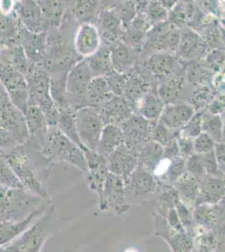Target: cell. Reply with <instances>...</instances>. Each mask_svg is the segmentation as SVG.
<instances>
[{"label":"cell","instance_id":"cell-1","mask_svg":"<svg viewBox=\"0 0 225 252\" xmlns=\"http://www.w3.org/2000/svg\"><path fill=\"white\" fill-rule=\"evenodd\" d=\"M3 158L14 171L24 189L40 198H50L44 187V180L47 175L40 172L39 160H35L24 145L5 152Z\"/></svg>","mask_w":225,"mask_h":252},{"label":"cell","instance_id":"cell-2","mask_svg":"<svg viewBox=\"0 0 225 252\" xmlns=\"http://www.w3.org/2000/svg\"><path fill=\"white\" fill-rule=\"evenodd\" d=\"M61 218L53 203L15 241L7 246L10 252H42L46 241L57 234Z\"/></svg>","mask_w":225,"mask_h":252},{"label":"cell","instance_id":"cell-3","mask_svg":"<svg viewBox=\"0 0 225 252\" xmlns=\"http://www.w3.org/2000/svg\"><path fill=\"white\" fill-rule=\"evenodd\" d=\"M29 87L28 105L39 107L49 127L57 126L58 109L50 94L51 78L44 66L34 65L26 76Z\"/></svg>","mask_w":225,"mask_h":252},{"label":"cell","instance_id":"cell-4","mask_svg":"<svg viewBox=\"0 0 225 252\" xmlns=\"http://www.w3.org/2000/svg\"><path fill=\"white\" fill-rule=\"evenodd\" d=\"M47 160L66 161L87 172L88 166L83 150L63 135L57 127H49L45 148L40 152Z\"/></svg>","mask_w":225,"mask_h":252},{"label":"cell","instance_id":"cell-5","mask_svg":"<svg viewBox=\"0 0 225 252\" xmlns=\"http://www.w3.org/2000/svg\"><path fill=\"white\" fill-rule=\"evenodd\" d=\"M98 208L102 212H112L118 215H125L130 209L127 187L119 176L108 173L98 197Z\"/></svg>","mask_w":225,"mask_h":252},{"label":"cell","instance_id":"cell-6","mask_svg":"<svg viewBox=\"0 0 225 252\" xmlns=\"http://www.w3.org/2000/svg\"><path fill=\"white\" fill-rule=\"evenodd\" d=\"M75 123L80 142L85 149L96 152L103 121L95 107H83L74 113Z\"/></svg>","mask_w":225,"mask_h":252},{"label":"cell","instance_id":"cell-7","mask_svg":"<svg viewBox=\"0 0 225 252\" xmlns=\"http://www.w3.org/2000/svg\"><path fill=\"white\" fill-rule=\"evenodd\" d=\"M0 83L14 106L25 114L29 102V87L26 77L7 61L0 63Z\"/></svg>","mask_w":225,"mask_h":252},{"label":"cell","instance_id":"cell-8","mask_svg":"<svg viewBox=\"0 0 225 252\" xmlns=\"http://www.w3.org/2000/svg\"><path fill=\"white\" fill-rule=\"evenodd\" d=\"M0 127L13 135L18 143L24 145L29 140L28 129L24 113L14 106L9 95L0 83Z\"/></svg>","mask_w":225,"mask_h":252},{"label":"cell","instance_id":"cell-9","mask_svg":"<svg viewBox=\"0 0 225 252\" xmlns=\"http://www.w3.org/2000/svg\"><path fill=\"white\" fill-rule=\"evenodd\" d=\"M151 121H147L140 115H133L126 120L120 127L122 129L125 145L138 154L141 146L150 141Z\"/></svg>","mask_w":225,"mask_h":252},{"label":"cell","instance_id":"cell-10","mask_svg":"<svg viewBox=\"0 0 225 252\" xmlns=\"http://www.w3.org/2000/svg\"><path fill=\"white\" fill-rule=\"evenodd\" d=\"M181 33L170 21L155 25L148 32L147 45L158 52L169 53L177 51Z\"/></svg>","mask_w":225,"mask_h":252},{"label":"cell","instance_id":"cell-11","mask_svg":"<svg viewBox=\"0 0 225 252\" xmlns=\"http://www.w3.org/2000/svg\"><path fill=\"white\" fill-rule=\"evenodd\" d=\"M195 226L216 233H225V200L220 204H202L193 211Z\"/></svg>","mask_w":225,"mask_h":252},{"label":"cell","instance_id":"cell-12","mask_svg":"<svg viewBox=\"0 0 225 252\" xmlns=\"http://www.w3.org/2000/svg\"><path fill=\"white\" fill-rule=\"evenodd\" d=\"M24 115L29 133L27 143L33 149L41 152L46 146L48 134L49 126L46 117L36 105H28Z\"/></svg>","mask_w":225,"mask_h":252},{"label":"cell","instance_id":"cell-13","mask_svg":"<svg viewBox=\"0 0 225 252\" xmlns=\"http://www.w3.org/2000/svg\"><path fill=\"white\" fill-rule=\"evenodd\" d=\"M158 182L151 172L144 168L140 164L132 173L127 184V196L133 195L138 198L145 199L141 204L145 206L153 198L158 189Z\"/></svg>","mask_w":225,"mask_h":252},{"label":"cell","instance_id":"cell-14","mask_svg":"<svg viewBox=\"0 0 225 252\" xmlns=\"http://www.w3.org/2000/svg\"><path fill=\"white\" fill-rule=\"evenodd\" d=\"M154 215L155 235L162 238L168 244L172 252H192L193 248V236L187 232H180L172 229L165 219Z\"/></svg>","mask_w":225,"mask_h":252},{"label":"cell","instance_id":"cell-15","mask_svg":"<svg viewBox=\"0 0 225 252\" xmlns=\"http://www.w3.org/2000/svg\"><path fill=\"white\" fill-rule=\"evenodd\" d=\"M107 161L109 173L120 177L127 187L129 179L139 165L136 153L123 144L108 156Z\"/></svg>","mask_w":225,"mask_h":252},{"label":"cell","instance_id":"cell-16","mask_svg":"<svg viewBox=\"0 0 225 252\" xmlns=\"http://www.w3.org/2000/svg\"><path fill=\"white\" fill-rule=\"evenodd\" d=\"M92 78L91 72L86 59L76 63L66 77L67 100L69 97L74 98L77 97V100H81L82 103H86V92Z\"/></svg>","mask_w":225,"mask_h":252},{"label":"cell","instance_id":"cell-17","mask_svg":"<svg viewBox=\"0 0 225 252\" xmlns=\"http://www.w3.org/2000/svg\"><path fill=\"white\" fill-rule=\"evenodd\" d=\"M88 171L87 183L89 189L99 197L103 190L106 178L108 177V168L107 158L97 152L87 149L84 151Z\"/></svg>","mask_w":225,"mask_h":252},{"label":"cell","instance_id":"cell-18","mask_svg":"<svg viewBox=\"0 0 225 252\" xmlns=\"http://www.w3.org/2000/svg\"><path fill=\"white\" fill-rule=\"evenodd\" d=\"M52 204L50 200L34 210L22 220H4L0 222V247L8 246L20 237Z\"/></svg>","mask_w":225,"mask_h":252},{"label":"cell","instance_id":"cell-19","mask_svg":"<svg viewBox=\"0 0 225 252\" xmlns=\"http://www.w3.org/2000/svg\"><path fill=\"white\" fill-rule=\"evenodd\" d=\"M103 125H122L132 115L131 106L124 96H115L100 105L97 110Z\"/></svg>","mask_w":225,"mask_h":252},{"label":"cell","instance_id":"cell-20","mask_svg":"<svg viewBox=\"0 0 225 252\" xmlns=\"http://www.w3.org/2000/svg\"><path fill=\"white\" fill-rule=\"evenodd\" d=\"M19 40L21 42L19 45L23 48L30 62L34 65L40 64L46 54L47 44L46 33H32L28 32L23 26H20L17 41Z\"/></svg>","mask_w":225,"mask_h":252},{"label":"cell","instance_id":"cell-21","mask_svg":"<svg viewBox=\"0 0 225 252\" xmlns=\"http://www.w3.org/2000/svg\"><path fill=\"white\" fill-rule=\"evenodd\" d=\"M97 29L99 32L100 37L109 45L119 42L122 37H125V31L120 15L112 9H104L98 13L97 16Z\"/></svg>","mask_w":225,"mask_h":252},{"label":"cell","instance_id":"cell-22","mask_svg":"<svg viewBox=\"0 0 225 252\" xmlns=\"http://www.w3.org/2000/svg\"><path fill=\"white\" fill-rule=\"evenodd\" d=\"M196 206L202 204H217L225 200V176L206 175L198 182Z\"/></svg>","mask_w":225,"mask_h":252},{"label":"cell","instance_id":"cell-23","mask_svg":"<svg viewBox=\"0 0 225 252\" xmlns=\"http://www.w3.org/2000/svg\"><path fill=\"white\" fill-rule=\"evenodd\" d=\"M101 37L97 26L91 23L81 24L75 35L74 48L77 54L89 58L99 49Z\"/></svg>","mask_w":225,"mask_h":252},{"label":"cell","instance_id":"cell-24","mask_svg":"<svg viewBox=\"0 0 225 252\" xmlns=\"http://www.w3.org/2000/svg\"><path fill=\"white\" fill-rule=\"evenodd\" d=\"M15 12L24 28L32 33H46L42 12L37 2L23 1L15 4Z\"/></svg>","mask_w":225,"mask_h":252},{"label":"cell","instance_id":"cell-25","mask_svg":"<svg viewBox=\"0 0 225 252\" xmlns=\"http://www.w3.org/2000/svg\"><path fill=\"white\" fill-rule=\"evenodd\" d=\"M195 114L189 103H174L166 105L160 116V123L170 130L181 129Z\"/></svg>","mask_w":225,"mask_h":252},{"label":"cell","instance_id":"cell-26","mask_svg":"<svg viewBox=\"0 0 225 252\" xmlns=\"http://www.w3.org/2000/svg\"><path fill=\"white\" fill-rule=\"evenodd\" d=\"M192 252H225V233L195 228Z\"/></svg>","mask_w":225,"mask_h":252},{"label":"cell","instance_id":"cell-27","mask_svg":"<svg viewBox=\"0 0 225 252\" xmlns=\"http://www.w3.org/2000/svg\"><path fill=\"white\" fill-rule=\"evenodd\" d=\"M179 200L189 209H193L198 195V182L186 172L172 184Z\"/></svg>","mask_w":225,"mask_h":252},{"label":"cell","instance_id":"cell-28","mask_svg":"<svg viewBox=\"0 0 225 252\" xmlns=\"http://www.w3.org/2000/svg\"><path fill=\"white\" fill-rule=\"evenodd\" d=\"M125 144L124 135L119 126L107 125L103 126L96 152L108 158L119 146Z\"/></svg>","mask_w":225,"mask_h":252},{"label":"cell","instance_id":"cell-29","mask_svg":"<svg viewBox=\"0 0 225 252\" xmlns=\"http://www.w3.org/2000/svg\"><path fill=\"white\" fill-rule=\"evenodd\" d=\"M114 96L105 77H95L92 78L87 89L86 103L91 104L90 107L98 106Z\"/></svg>","mask_w":225,"mask_h":252},{"label":"cell","instance_id":"cell-30","mask_svg":"<svg viewBox=\"0 0 225 252\" xmlns=\"http://www.w3.org/2000/svg\"><path fill=\"white\" fill-rule=\"evenodd\" d=\"M204 48V40L197 32L192 30H186L181 33L179 45L177 47L178 54L181 58H195L197 55L202 54Z\"/></svg>","mask_w":225,"mask_h":252},{"label":"cell","instance_id":"cell-31","mask_svg":"<svg viewBox=\"0 0 225 252\" xmlns=\"http://www.w3.org/2000/svg\"><path fill=\"white\" fill-rule=\"evenodd\" d=\"M137 158L140 166L152 173L163 158V146L150 140L141 146Z\"/></svg>","mask_w":225,"mask_h":252},{"label":"cell","instance_id":"cell-32","mask_svg":"<svg viewBox=\"0 0 225 252\" xmlns=\"http://www.w3.org/2000/svg\"><path fill=\"white\" fill-rule=\"evenodd\" d=\"M109 52L112 67L114 72L124 74L134 65V58H132L126 44L119 41L109 47Z\"/></svg>","mask_w":225,"mask_h":252},{"label":"cell","instance_id":"cell-33","mask_svg":"<svg viewBox=\"0 0 225 252\" xmlns=\"http://www.w3.org/2000/svg\"><path fill=\"white\" fill-rule=\"evenodd\" d=\"M85 59L93 78L106 76L113 71L110 52L108 47H99L94 54Z\"/></svg>","mask_w":225,"mask_h":252},{"label":"cell","instance_id":"cell-34","mask_svg":"<svg viewBox=\"0 0 225 252\" xmlns=\"http://www.w3.org/2000/svg\"><path fill=\"white\" fill-rule=\"evenodd\" d=\"M57 129H59L63 135L68 138L70 141L79 146L83 152L85 151V148L81 144L79 138L77 135L76 123H75L74 113L71 111V109H66V110H58V116L57 121Z\"/></svg>","mask_w":225,"mask_h":252},{"label":"cell","instance_id":"cell-35","mask_svg":"<svg viewBox=\"0 0 225 252\" xmlns=\"http://www.w3.org/2000/svg\"><path fill=\"white\" fill-rule=\"evenodd\" d=\"M177 61L170 53L158 52L149 58V68L157 77H166L174 72Z\"/></svg>","mask_w":225,"mask_h":252},{"label":"cell","instance_id":"cell-36","mask_svg":"<svg viewBox=\"0 0 225 252\" xmlns=\"http://www.w3.org/2000/svg\"><path fill=\"white\" fill-rule=\"evenodd\" d=\"M42 12L45 30L50 27H57L61 25L64 13V4L58 1L37 2Z\"/></svg>","mask_w":225,"mask_h":252},{"label":"cell","instance_id":"cell-37","mask_svg":"<svg viewBox=\"0 0 225 252\" xmlns=\"http://www.w3.org/2000/svg\"><path fill=\"white\" fill-rule=\"evenodd\" d=\"M165 108V104L157 94L153 93L147 94L141 97L140 106V115L149 121H157Z\"/></svg>","mask_w":225,"mask_h":252},{"label":"cell","instance_id":"cell-38","mask_svg":"<svg viewBox=\"0 0 225 252\" xmlns=\"http://www.w3.org/2000/svg\"><path fill=\"white\" fill-rule=\"evenodd\" d=\"M183 79L180 76H173L159 87L157 96L161 98L164 104L170 105L176 103L180 93L182 92Z\"/></svg>","mask_w":225,"mask_h":252},{"label":"cell","instance_id":"cell-39","mask_svg":"<svg viewBox=\"0 0 225 252\" xmlns=\"http://www.w3.org/2000/svg\"><path fill=\"white\" fill-rule=\"evenodd\" d=\"M202 130L211 138L214 143H224V123L220 115L202 114Z\"/></svg>","mask_w":225,"mask_h":252},{"label":"cell","instance_id":"cell-40","mask_svg":"<svg viewBox=\"0 0 225 252\" xmlns=\"http://www.w3.org/2000/svg\"><path fill=\"white\" fill-rule=\"evenodd\" d=\"M195 10L192 3H177L169 11V21L176 27L184 26L188 21L193 19Z\"/></svg>","mask_w":225,"mask_h":252},{"label":"cell","instance_id":"cell-41","mask_svg":"<svg viewBox=\"0 0 225 252\" xmlns=\"http://www.w3.org/2000/svg\"><path fill=\"white\" fill-rule=\"evenodd\" d=\"M97 1H77L73 8L75 18L82 24L90 23L97 15Z\"/></svg>","mask_w":225,"mask_h":252},{"label":"cell","instance_id":"cell-42","mask_svg":"<svg viewBox=\"0 0 225 252\" xmlns=\"http://www.w3.org/2000/svg\"><path fill=\"white\" fill-rule=\"evenodd\" d=\"M0 187L9 189H24L14 171L3 157H0Z\"/></svg>","mask_w":225,"mask_h":252},{"label":"cell","instance_id":"cell-43","mask_svg":"<svg viewBox=\"0 0 225 252\" xmlns=\"http://www.w3.org/2000/svg\"><path fill=\"white\" fill-rule=\"evenodd\" d=\"M175 209L177 211V215L179 217L183 229H185L186 232L188 234L193 236L195 228H196L195 223H194L193 216V209H189L188 207L184 205L179 200V198L177 199L175 204Z\"/></svg>","mask_w":225,"mask_h":252},{"label":"cell","instance_id":"cell-44","mask_svg":"<svg viewBox=\"0 0 225 252\" xmlns=\"http://www.w3.org/2000/svg\"><path fill=\"white\" fill-rule=\"evenodd\" d=\"M186 172L191 175L197 182L205 177L206 172L202 163V156L193 153L186 158Z\"/></svg>","mask_w":225,"mask_h":252},{"label":"cell","instance_id":"cell-45","mask_svg":"<svg viewBox=\"0 0 225 252\" xmlns=\"http://www.w3.org/2000/svg\"><path fill=\"white\" fill-rule=\"evenodd\" d=\"M174 134L159 121H151L150 130V140L155 141L161 146H165L168 143Z\"/></svg>","mask_w":225,"mask_h":252},{"label":"cell","instance_id":"cell-46","mask_svg":"<svg viewBox=\"0 0 225 252\" xmlns=\"http://www.w3.org/2000/svg\"><path fill=\"white\" fill-rule=\"evenodd\" d=\"M146 15L150 23L155 25L165 22L168 18L169 11L163 7L161 2L153 1L147 3L146 7Z\"/></svg>","mask_w":225,"mask_h":252},{"label":"cell","instance_id":"cell-47","mask_svg":"<svg viewBox=\"0 0 225 252\" xmlns=\"http://www.w3.org/2000/svg\"><path fill=\"white\" fill-rule=\"evenodd\" d=\"M203 112L199 111L197 114H194L190 121L180 129V133L186 135L191 139H195L197 135L202 133V120Z\"/></svg>","mask_w":225,"mask_h":252},{"label":"cell","instance_id":"cell-48","mask_svg":"<svg viewBox=\"0 0 225 252\" xmlns=\"http://www.w3.org/2000/svg\"><path fill=\"white\" fill-rule=\"evenodd\" d=\"M211 97V91L208 87L201 86L196 89L191 96L189 104L195 109H199L205 106Z\"/></svg>","mask_w":225,"mask_h":252},{"label":"cell","instance_id":"cell-49","mask_svg":"<svg viewBox=\"0 0 225 252\" xmlns=\"http://www.w3.org/2000/svg\"><path fill=\"white\" fill-rule=\"evenodd\" d=\"M215 143L204 132L193 139V152L196 154H205L214 151Z\"/></svg>","mask_w":225,"mask_h":252},{"label":"cell","instance_id":"cell-50","mask_svg":"<svg viewBox=\"0 0 225 252\" xmlns=\"http://www.w3.org/2000/svg\"><path fill=\"white\" fill-rule=\"evenodd\" d=\"M201 156L206 174L211 176H225V173L221 172L220 166L218 165L214 151L202 154Z\"/></svg>","mask_w":225,"mask_h":252},{"label":"cell","instance_id":"cell-51","mask_svg":"<svg viewBox=\"0 0 225 252\" xmlns=\"http://www.w3.org/2000/svg\"><path fill=\"white\" fill-rule=\"evenodd\" d=\"M175 135L177 138L180 155L183 158H187L193 154V139L183 135L179 131L177 132V134L175 133Z\"/></svg>","mask_w":225,"mask_h":252},{"label":"cell","instance_id":"cell-52","mask_svg":"<svg viewBox=\"0 0 225 252\" xmlns=\"http://www.w3.org/2000/svg\"><path fill=\"white\" fill-rule=\"evenodd\" d=\"M18 146H20V144L18 143L13 135L0 127V151L9 152Z\"/></svg>","mask_w":225,"mask_h":252},{"label":"cell","instance_id":"cell-53","mask_svg":"<svg viewBox=\"0 0 225 252\" xmlns=\"http://www.w3.org/2000/svg\"><path fill=\"white\" fill-rule=\"evenodd\" d=\"M224 63H225V52H223V50L214 49L207 56V63L209 66V68H211L215 72L219 71L220 67H222Z\"/></svg>","mask_w":225,"mask_h":252},{"label":"cell","instance_id":"cell-54","mask_svg":"<svg viewBox=\"0 0 225 252\" xmlns=\"http://www.w3.org/2000/svg\"><path fill=\"white\" fill-rule=\"evenodd\" d=\"M206 70L202 68L199 65L193 64L189 66L188 70V79L193 83H200L203 82L206 78Z\"/></svg>","mask_w":225,"mask_h":252},{"label":"cell","instance_id":"cell-55","mask_svg":"<svg viewBox=\"0 0 225 252\" xmlns=\"http://www.w3.org/2000/svg\"><path fill=\"white\" fill-rule=\"evenodd\" d=\"M214 152L220 169L225 173V143L215 144Z\"/></svg>","mask_w":225,"mask_h":252},{"label":"cell","instance_id":"cell-56","mask_svg":"<svg viewBox=\"0 0 225 252\" xmlns=\"http://www.w3.org/2000/svg\"><path fill=\"white\" fill-rule=\"evenodd\" d=\"M225 109V97H220V98H215L214 100L210 102L208 110L210 115H220V113H222Z\"/></svg>","mask_w":225,"mask_h":252},{"label":"cell","instance_id":"cell-57","mask_svg":"<svg viewBox=\"0 0 225 252\" xmlns=\"http://www.w3.org/2000/svg\"><path fill=\"white\" fill-rule=\"evenodd\" d=\"M0 252H10L8 249V247L7 246H4V247H0Z\"/></svg>","mask_w":225,"mask_h":252},{"label":"cell","instance_id":"cell-58","mask_svg":"<svg viewBox=\"0 0 225 252\" xmlns=\"http://www.w3.org/2000/svg\"><path fill=\"white\" fill-rule=\"evenodd\" d=\"M125 252H139L137 251L136 249H134V248H128V249H126L125 251Z\"/></svg>","mask_w":225,"mask_h":252},{"label":"cell","instance_id":"cell-59","mask_svg":"<svg viewBox=\"0 0 225 252\" xmlns=\"http://www.w3.org/2000/svg\"><path fill=\"white\" fill-rule=\"evenodd\" d=\"M4 153L5 152H2V151H0V157H3V155H4Z\"/></svg>","mask_w":225,"mask_h":252}]
</instances>
